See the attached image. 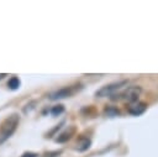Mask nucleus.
<instances>
[{"label": "nucleus", "mask_w": 158, "mask_h": 157, "mask_svg": "<svg viewBox=\"0 0 158 157\" xmlns=\"http://www.w3.org/2000/svg\"><path fill=\"white\" fill-rule=\"evenodd\" d=\"M141 91H142L141 87H128V88H126L125 90H122V91L118 94V96L112 98V100L122 99V100H127V101H130V104H131V103L137 101V98L139 96Z\"/></svg>", "instance_id": "obj_3"}, {"label": "nucleus", "mask_w": 158, "mask_h": 157, "mask_svg": "<svg viewBox=\"0 0 158 157\" xmlns=\"http://www.w3.org/2000/svg\"><path fill=\"white\" fill-rule=\"evenodd\" d=\"M78 85H72V87H64L62 89H58L53 93H51L48 95V98L51 100H59V99H64V98H69L72 96L77 90H79L80 88H77Z\"/></svg>", "instance_id": "obj_4"}, {"label": "nucleus", "mask_w": 158, "mask_h": 157, "mask_svg": "<svg viewBox=\"0 0 158 157\" xmlns=\"http://www.w3.org/2000/svg\"><path fill=\"white\" fill-rule=\"evenodd\" d=\"M127 84V80H118V82H114L111 84H107V85H104L102 88H100L95 95L99 96V98H104V96H114L115 93L117 90H121L125 85Z\"/></svg>", "instance_id": "obj_2"}, {"label": "nucleus", "mask_w": 158, "mask_h": 157, "mask_svg": "<svg viewBox=\"0 0 158 157\" xmlns=\"http://www.w3.org/2000/svg\"><path fill=\"white\" fill-rule=\"evenodd\" d=\"M4 77H6V74H5V73H0V80H1Z\"/></svg>", "instance_id": "obj_13"}, {"label": "nucleus", "mask_w": 158, "mask_h": 157, "mask_svg": "<svg viewBox=\"0 0 158 157\" xmlns=\"http://www.w3.org/2000/svg\"><path fill=\"white\" fill-rule=\"evenodd\" d=\"M147 109V105L144 104V103H141V101H135V103H131L130 105H128V108H127V110H128V112L130 114H132V115H141V114H143L144 112V110Z\"/></svg>", "instance_id": "obj_5"}, {"label": "nucleus", "mask_w": 158, "mask_h": 157, "mask_svg": "<svg viewBox=\"0 0 158 157\" xmlns=\"http://www.w3.org/2000/svg\"><path fill=\"white\" fill-rule=\"evenodd\" d=\"M63 111H64V106L60 105V104H58V105H56V106H53V108L51 109V114H52L53 116H58V115H60Z\"/></svg>", "instance_id": "obj_9"}, {"label": "nucleus", "mask_w": 158, "mask_h": 157, "mask_svg": "<svg viewBox=\"0 0 158 157\" xmlns=\"http://www.w3.org/2000/svg\"><path fill=\"white\" fill-rule=\"evenodd\" d=\"M90 140L89 138H81L80 141H79V143H78V147H77V150L78 151H85V150H88L89 147H90Z\"/></svg>", "instance_id": "obj_8"}, {"label": "nucleus", "mask_w": 158, "mask_h": 157, "mask_svg": "<svg viewBox=\"0 0 158 157\" xmlns=\"http://www.w3.org/2000/svg\"><path fill=\"white\" fill-rule=\"evenodd\" d=\"M106 112L110 114V115H112V114H118V111H117L116 109H109V110H106Z\"/></svg>", "instance_id": "obj_12"}, {"label": "nucleus", "mask_w": 158, "mask_h": 157, "mask_svg": "<svg viewBox=\"0 0 158 157\" xmlns=\"http://www.w3.org/2000/svg\"><path fill=\"white\" fill-rule=\"evenodd\" d=\"M60 153H62V151H52V152H47V153H44L43 157H57V156L60 155Z\"/></svg>", "instance_id": "obj_10"}, {"label": "nucleus", "mask_w": 158, "mask_h": 157, "mask_svg": "<svg viewBox=\"0 0 158 157\" xmlns=\"http://www.w3.org/2000/svg\"><path fill=\"white\" fill-rule=\"evenodd\" d=\"M20 122V116L17 114H12L6 117L0 125V145H2L7 138H10L17 129Z\"/></svg>", "instance_id": "obj_1"}, {"label": "nucleus", "mask_w": 158, "mask_h": 157, "mask_svg": "<svg viewBox=\"0 0 158 157\" xmlns=\"http://www.w3.org/2000/svg\"><path fill=\"white\" fill-rule=\"evenodd\" d=\"M74 134V127H72L69 131H65L63 134H60L57 138H56V142H65L67 140H69L72 137V135Z\"/></svg>", "instance_id": "obj_6"}, {"label": "nucleus", "mask_w": 158, "mask_h": 157, "mask_svg": "<svg viewBox=\"0 0 158 157\" xmlns=\"http://www.w3.org/2000/svg\"><path fill=\"white\" fill-rule=\"evenodd\" d=\"M7 88L10 90H17L20 88V79L17 77H11L7 82Z\"/></svg>", "instance_id": "obj_7"}, {"label": "nucleus", "mask_w": 158, "mask_h": 157, "mask_svg": "<svg viewBox=\"0 0 158 157\" xmlns=\"http://www.w3.org/2000/svg\"><path fill=\"white\" fill-rule=\"evenodd\" d=\"M37 156H38V155L35 153V152H25V153H22L21 157H37Z\"/></svg>", "instance_id": "obj_11"}]
</instances>
